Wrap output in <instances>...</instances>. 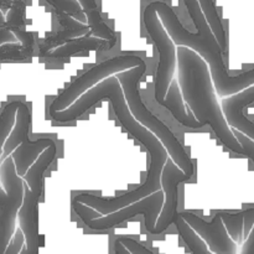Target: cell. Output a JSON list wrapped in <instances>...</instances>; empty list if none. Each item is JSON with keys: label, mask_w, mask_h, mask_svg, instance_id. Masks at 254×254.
Returning a JSON list of instances; mask_svg holds the SVG:
<instances>
[{"label": "cell", "mask_w": 254, "mask_h": 254, "mask_svg": "<svg viewBox=\"0 0 254 254\" xmlns=\"http://www.w3.org/2000/svg\"><path fill=\"white\" fill-rule=\"evenodd\" d=\"M55 14H56L57 21L61 25L62 29L52 34L51 36H47L39 45L40 57H45L52 50L57 49V47L62 46V45L67 44L72 40L91 34V30L86 22L78 21V20L73 19L66 14H62V12H55Z\"/></svg>", "instance_id": "13"}, {"label": "cell", "mask_w": 254, "mask_h": 254, "mask_svg": "<svg viewBox=\"0 0 254 254\" xmlns=\"http://www.w3.org/2000/svg\"><path fill=\"white\" fill-rule=\"evenodd\" d=\"M150 5L158 14L164 29L166 30L175 46L188 47L205 60L208 64L215 92H217L218 96L231 97L237 94L235 79L232 74L228 73L223 61V52L211 27L208 26L203 30H198L197 32H191L185 29L173 7L165 1L155 0L151 1Z\"/></svg>", "instance_id": "3"}, {"label": "cell", "mask_w": 254, "mask_h": 254, "mask_svg": "<svg viewBox=\"0 0 254 254\" xmlns=\"http://www.w3.org/2000/svg\"><path fill=\"white\" fill-rule=\"evenodd\" d=\"M145 61L138 55H118L99 62L83 74L77 77L71 84L67 86V88L57 94L56 98H54V101L50 103L49 113L64 111L72 106L82 94L88 92L92 87L98 84L103 79L140 66Z\"/></svg>", "instance_id": "6"}, {"label": "cell", "mask_w": 254, "mask_h": 254, "mask_svg": "<svg viewBox=\"0 0 254 254\" xmlns=\"http://www.w3.org/2000/svg\"><path fill=\"white\" fill-rule=\"evenodd\" d=\"M16 37L14 36L11 31L7 27L2 26L0 27V46L5 44H11V42H16Z\"/></svg>", "instance_id": "31"}, {"label": "cell", "mask_w": 254, "mask_h": 254, "mask_svg": "<svg viewBox=\"0 0 254 254\" xmlns=\"http://www.w3.org/2000/svg\"><path fill=\"white\" fill-rule=\"evenodd\" d=\"M54 143L55 140L51 138H40L36 140H30V138L25 139L10 155L14 161L17 175L24 178L30 166L37 160L40 154Z\"/></svg>", "instance_id": "14"}, {"label": "cell", "mask_w": 254, "mask_h": 254, "mask_svg": "<svg viewBox=\"0 0 254 254\" xmlns=\"http://www.w3.org/2000/svg\"><path fill=\"white\" fill-rule=\"evenodd\" d=\"M198 4H200L201 10H202L203 15H205L206 20H207L208 25H210L211 30H212L221 50L225 54L226 47H227V42H226V30L225 26H223L222 20H221L220 14H218L217 7H216L215 0H198Z\"/></svg>", "instance_id": "21"}, {"label": "cell", "mask_w": 254, "mask_h": 254, "mask_svg": "<svg viewBox=\"0 0 254 254\" xmlns=\"http://www.w3.org/2000/svg\"><path fill=\"white\" fill-rule=\"evenodd\" d=\"M164 205V192L163 190H159L151 195L146 196L143 200L134 202L131 205L126 206L121 210L112 212L109 215L102 216L97 211L92 210L91 207L82 205V203L73 201L74 212L78 215L82 222L88 228L93 231H106L109 228H113L119 226L121 223L141 215L144 217L145 228L150 235H155V225L158 221L159 215L163 210Z\"/></svg>", "instance_id": "5"}, {"label": "cell", "mask_w": 254, "mask_h": 254, "mask_svg": "<svg viewBox=\"0 0 254 254\" xmlns=\"http://www.w3.org/2000/svg\"><path fill=\"white\" fill-rule=\"evenodd\" d=\"M24 245V236H22V232L20 231V228H17V230H15L14 236H12L11 241H10L9 246H7L4 254H20Z\"/></svg>", "instance_id": "28"}, {"label": "cell", "mask_w": 254, "mask_h": 254, "mask_svg": "<svg viewBox=\"0 0 254 254\" xmlns=\"http://www.w3.org/2000/svg\"><path fill=\"white\" fill-rule=\"evenodd\" d=\"M20 254H30V253L27 252V250L25 248V246H24V247H22V250H21V252H20Z\"/></svg>", "instance_id": "34"}, {"label": "cell", "mask_w": 254, "mask_h": 254, "mask_svg": "<svg viewBox=\"0 0 254 254\" xmlns=\"http://www.w3.org/2000/svg\"><path fill=\"white\" fill-rule=\"evenodd\" d=\"M113 248H114V253L116 254H130V252H129V251L127 250V248L124 247V246L122 245L118 240L114 241Z\"/></svg>", "instance_id": "32"}, {"label": "cell", "mask_w": 254, "mask_h": 254, "mask_svg": "<svg viewBox=\"0 0 254 254\" xmlns=\"http://www.w3.org/2000/svg\"><path fill=\"white\" fill-rule=\"evenodd\" d=\"M57 155V144L55 141L52 145H50L49 148L45 149L40 156L37 158V160L30 166V169L27 170V173L25 174L22 180L26 184L27 188L30 189V191L32 192V195L35 197L40 198L42 195V176H44L45 171L50 168L52 163H54L55 158Z\"/></svg>", "instance_id": "16"}, {"label": "cell", "mask_w": 254, "mask_h": 254, "mask_svg": "<svg viewBox=\"0 0 254 254\" xmlns=\"http://www.w3.org/2000/svg\"><path fill=\"white\" fill-rule=\"evenodd\" d=\"M144 25L146 32L155 44L159 51V64L155 73L154 97L160 106L165 101L166 93L174 79L176 68V46L164 29L160 19L150 4L146 5L143 12Z\"/></svg>", "instance_id": "8"}, {"label": "cell", "mask_w": 254, "mask_h": 254, "mask_svg": "<svg viewBox=\"0 0 254 254\" xmlns=\"http://www.w3.org/2000/svg\"><path fill=\"white\" fill-rule=\"evenodd\" d=\"M20 103H21V101H17V99L9 102L0 113V158L2 155V146H4L7 136L14 128L16 112L19 109Z\"/></svg>", "instance_id": "23"}, {"label": "cell", "mask_w": 254, "mask_h": 254, "mask_svg": "<svg viewBox=\"0 0 254 254\" xmlns=\"http://www.w3.org/2000/svg\"><path fill=\"white\" fill-rule=\"evenodd\" d=\"M46 2L50 6L54 7L55 12L66 14L81 22H83V20L86 19L83 10L77 0H46Z\"/></svg>", "instance_id": "26"}, {"label": "cell", "mask_w": 254, "mask_h": 254, "mask_svg": "<svg viewBox=\"0 0 254 254\" xmlns=\"http://www.w3.org/2000/svg\"><path fill=\"white\" fill-rule=\"evenodd\" d=\"M240 254H254V225L250 235L245 238Z\"/></svg>", "instance_id": "30"}, {"label": "cell", "mask_w": 254, "mask_h": 254, "mask_svg": "<svg viewBox=\"0 0 254 254\" xmlns=\"http://www.w3.org/2000/svg\"><path fill=\"white\" fill-rule=\"evenodd\" d=\"M191 178L184 173L171 158H168L160 176L161 190L164 192V205L155 225V235L165 232L174 225L179 215V186L190 181Z\"/></svg>", "instance_id": "9"}, {"label": "cell", "mask_w": 254, "mask_h": 254, "mask_svg": "<svg viewBox=\"0 0 254 254\" xmlns=\"http://www.w3.org/2000/svg\"><path fill=\"white\" fill-rule=\"evenodd\" d=\"M145 72L146 62H144L140 66L116 74L119 83H121L122 89H123L124 98H126L129 112L138 123H140L144 128L148 129L150 133H153L160 140V143L168 151L169 158H171V160L184 173L188 174L190 178H193L195 165L189 156L186 149L184 148L181 141L176 138L174 131L163 121H160L153 112L146 108L145 103L141 98L139 83H140V79L143 78Z\"/></svg>", "instance_id": "4"}, {"label": "cell", "mask_w": 254, "mask_h": 254, "mask_svg": "<svg viewBox=\"0 0 254 254\" xmlns=\"http://www.w3.org/2000/svg\"><path fill=\"white\" fill-rule=\"evenodd\" d=\"M117 240L130 252V254H155L151 252L149 248H146L145 246H143L140 242H138V241L131 237L119 236V237H117Z\"/></svg>", "instance_id": "27"}, {"label": "cell", "mask_w": 254, "mask_h": 254, "mask_svg": "<svg viewBox=\"0 0 254 254\" xmlns=\"http://www.w3.org/2000/svg\"><path fill=\"white\" fill-rule=\"evenodd\" d=\"M39 200L25 184L24 200L17 213V220L24 236V246L30 254H39Z\"/></svg>", "instance_id": "11"}, {"label": "cell", "mask_w": 254, "mask_h": 254, "mask_svg": "<svg viewBox=\"0 0 254 254\" xmlns=\"http://www.w3.org/2000/svg\"><path fill=\"white\" fill-rule=\"evenodd\" d=\"M77 1L79 2L82 10H83L84 17H86V24L88 25L89 30H91L92 36L106 40V41L109 42L112 47L116 46L117 34L103 20L96 0H77Z\"/></svg>", "instance_id": "18"}, {"label": "cell", "mask_w": 254, "mask_h": 254, "mask_svg": "<svg viewBox=\"0 0 254 254\" xmlns=\"http://www.w3.org/2000/svg\"><path fill=\"white\" fill-rule=\"evenodd\" d=\"M163 107H165L170 112L171 116L176 122H179L181 126L186 127V128H203L205 127V124H202L195 118V116H193L190 109L186 111L178 79L171 81Z\"/></svg>", "instance_id": "15"}, {"label": "cell", "mask_w": 254, "mask_h": 254, "mask_svg": "<svg viewBox=\"0 0 254 254\" xmlns=\"http://www.w3.org/2000/svg\"><path fill=\"white\" fill-rule=\"evenodd\" d=\"M24 185L11 156H7L0 164V254L5 253L15 233L17 213L24 200Z\"/></svg>", "instance_id": "7"}, {"label": "cell", "mask_w": 254, "mask_h": 254, "mask_svg": "<svg viewBox=\"0 0 254 254\" xmlns=\"http://www.w3.org/2000/svg\"><path fill=\"white\" fill-rule=\"evenodd\" d=\"M232 131L233 134H235L236 138H237V140L240 141L241 145H242L243 151H245V156L250 158L251 160H252V163L254 164V141L251 140V139L247 138L246 135H243L240 131L235 130V129H232Z\"/></svg>", "instance_id": "29"}, {"label": "cell", "mask_w": 254, "mask_h": 254, "mask_svg": "<svg viewBox=\"0 0 254 254\" xmlns=\"http://www.w3.org/2000/svg\"><path fill=\"white\" fill-rule=\"evenodd\" d=\"M176 66L181 96L195 118L205 126H210L228 150L245 156L242 145L226 122L216 98L215 87L205 60L188 47L178 46Z\"/></svg>", "instance_id": "2"}, {"label": "cell", "mask_w": 254, "mask_h": 254, "mask_svg": "<svg viewBox=\"0 0 254 254\" xmlns=\"http://www.w3.org/2000/svg\"><path fill=\"white\" fill-rule=\"evenodd\" d=\"M179 216L206 243L210 252L213 254H238L237 245L228 236L220 213L212 217L210 222L188 211L179 212Z\"/></svg>", "instance_id": "10"}, {"label": "cell", "mask_w": 254, "mask_h": 254, "mask_svg": "<svg viewBox=\"0 0 254 254\" xmlns=\"http://www.w3.org/2000/svg\"><path fill=\"white\" fill-rule=\"evenodd\" d=\"M27 0H12L9 14L5 17V27L10 30L16 37L17 42L26 47L35 49V39L31 32L27 31L25 21V10Z\"/></svg>", "instance_id": "17"}, {"label": "cell", "mask_w": 254, "mask_h": 254, "mask_svg": "<svg viewBox=\"0 0 254 254\" xmlns=\"http://www.w3.org/2000/svg\"><path fill=\"white\" fill-rule=\"evenodd\" d=\"M34 50L31 47H26L20 42H11L0 46V62L6 60H26L31 59L34 55Z\"/></svg>", "instance_id": "25"}, {"label": "cell", "mask_w": 254, "mask_h": 254, "mask_svg": "<svg viewBox=\"0 0 254 254\" xmlns=\"http://www.w3.org/2000/svg\"><path fill=\"white\" fill-rule=\"evenodd\" d=\"M12 4V0H0V7L1 9H10Z\"/></svg>", "instance_id": "33"}, {"label": "cell", "mask_w": 254, "mask_h": 254, "mask_svg": "<svg viewBox=\"0 0 254 254\" xmlns=\"http://www.w3.org/2000/svg\"><path fill=\"white\" fill-rule=\"evenodd\" d=\"M174 225L176 226V230H178L179 235L183 238V241L185 242L186 247L190 250V252L192 254H213L210 252L208 247L206 246V243L193 232L190 228V226L178 215Z\"/></svg>", "instance_id": "22"}, {"label": "cell", "mask_w": 254, "mask_h": 254, "mask_svg": "<svg viewBox=\"0 0 254 254\" xmlns=\"http://www.w3.org/2000/svg\"><path fill=\"white\" fill-rule=\"evenodd\" d=\"M221 218L225 225L226 231H227L228 236L231 240L236 243V245H241L243 243L245 238H243V228H245V211H241L237 213H228V212H221Z\"/></svg>", "instance_id": "24"}, {"label": "cell", "mask_w": 254, "mask_h": 254, "mask_svg": "<svg viewBox=\"0 0 254 254\" xmlns=\"http://www.w3.org/2000/svg\"><path fill=\"white\" fill-rule=\"evenodd\" d=\"M30 124H31L30 109L24 102H21L19 106V109H17L16 112L14 128H12L11 133L9 134L4 146H2V155L1 159H0V164H1L7 156L11 155L12 151H14L25 139L29 138Z\"/></svg>", "instance_id": "20"}, {"label": "cell", "mask_w": 254, "mask_h": 254, "mask_svg": "<svg viewBox=\"0 0 254 254\" xmlns=\"http://www.w3.org/2000/svg\"><path fill=\"white\" fill-rule=\"evenodd\" d=\"M104 99H108L111 102L117 119L121 122L126 130L129 131L133 138H135L136 140L140 141L145 146L149 155H150V166H149L148 175H146L143 185L140 188H136L135 190L124 193V195L114 198H103L92 195V193L84 192L77 195L76 200L73 198L76 202L82 203L87 207H91L92 210L97 211L102 216L116 212V211L121 210L126 206L138 202V201L145 198L146 196L161 190V171H163L164 165L169 158L168 151L160 143V140L153 133H150L148 129L144 128L140 123H138L130 114L128 106H127L126 98H124L123 89H122L121 83L116 76H111L103 79L98 84L92 87L88 92L82 94L68 108L62 112L49 113V117L57 123H68V122L76 121L77 118L83 116L89 108H92L97 102L104 101Z\"/></svg>", "instance_id": "1"}, {"label": "cell", "mask_w": 254, "mask_h": 254, "mask_svg": "<svg viewBox=\"0 0 254 254\" xmlns=\"http://www.w3.org/2000/svg\"><path fill=\"white\" fill-rule=\"evenodd\" d=\"M113 49L106 40L98 39V37L92 36L91 34L86 36L78 37L57 49L52 50L51 52L46 55V59H68V57L74 56L77 54H81L83 51H91V50H108Z\"/></svg>", "instance_id": "19"}, {"label": "cell", "mask_w": 254, "mask_h": 254, "mask_svg": "<svg viewBox=\"0 0 254 254\" xmlns=\"http://www.w3.org/2000/svg\"><path fill=\"white\" fill-rule=\"evenodd\" d=\"M247 89L237 94H233L228 98H223L221 109H222L226 122L231 129L240 131L254 141V123L245 114V109L254 103L252 94Z\"/></svg>", "instance_id": "12"}]
</instances>
